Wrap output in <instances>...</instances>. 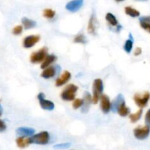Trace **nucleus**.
<instances>
[{"mask_svg": "<svg viewBox=\"0 0 150 150\" xmlns=\"http://www.w3.org/2000/svg\"><path fill=\"white\" fill-rule=\"evenodd\" d=\"M93 96H92V103L94 104H96L100 100V98L102 95L103 90H104V86H103V81L101 79H96L94 80L92 86Z\"/></svg>", "mask_w": 150, "mask_h": 150, "instance_id": "obj_1", "label": "nucleus"}, {"mask_svg": "<svg viewBox=\"0 0 150 150\" xmlns=\"http://www.w3.org/2000/svg\"><path fill=\"white\" fill-rule=\"evenodd\" d=\"M77 90V86L73 84V83H71V84L67 85L62 91L60 97H61L62 100L65 101H73L75 99Z\"/></svg>", "mask_w": 150, "mask_h": 150, "instance_id": "obj_2", "label": "nucleus"}, {"mask_svg": "<svg viewBox=\"0 0 150 150\" xmlns=\"http://www.w3.org/2000/svg\"><path fill=\"white\" fill-rule=\"evenodd\" d=\"M48 55V48L44 47L38 50V51L33 52L30 56V62L33 64H39L45 59L46 56Z\"/></svg>", "mask_w": 150, "mask_h": 150, "instance_id": "obj_3", "label": "nucleus"}, {"mask_svg": "<svg viewBox=\"0 0 150 150\" xmlns=\"http://www.w3.org/2000/svg\"><path fill=\"white\" fill-rule=\"evenodd\" d=\"M133 100L135 101L137 106L140 108H144L148 104L150 100V93L149 92H144V94L136 93L133 97Z\"/></svg>", "mask_w": 150, "mask_h": 150, "instance_id": "obj_4", "label": "nucleus"}, {"mask_svg": "<svg viewBox=\"0 0 150 150\" xmlns=\"http://www.w3.org/2000/svg\"><path fill=\"white\" fill-rule=\"evenodd\" d=\"M49 134L46 131L41 132V133L34 135L32 137H30L32 144H35L40 145L47 144L49 143Z\"/></svg>", "mask_w": 150, "mask_h": 150, "instance_id": "obj_5", "label": "nucleus"}, {"mask_svg": "<svg viewBox=\"0 0 150 150\" xmlns=\"http://www.w3.org/2000/svg\"><path fill=\"white\" fill-rule=\"evenodd\" d=\"M134 136L138 140H144L149 136L150 133V127L149 126L137 127L133 131Z\"/></svg>", "mask_w": 150, "mask_h": 150, "instance_id": "obj_6", "label": "nucleus"}, {"mask_svg": "<svg viewBox=\"0 0 150 150\" xmlns=\"http://www.w3.org/2000/svg\"><path fill=\"white\" fill-rule=\"evenodd\" d=\"M38 99L39 100L40 105L41 108L47 111H51L54 108V103L49 100L45 99V95L43 92H40L38 95Z\"/></svg>", "mask_w": 150, "mask_h": 150, "instance_id": "obj_7", "label": "nucleus"}, {"mask_svg": "<svg viewBox=\"0 0 150 150\" xmlns=\"http://www.w3.org/2000/svg\"><path fill=\"white\" fill-rule=\"evenodd\" d=\"M60 70V66H55V67H46V68L44 69L43 72L41 73V76L45 79H51V78L54 77L57 73H59Z\"/></svg>", "mask_w": 150, "mask_h": 150, "instance_id": "obj_8", "label": "nucleus"}, {"mask_svg": "<svg viewBox=\"0 0 150 150\" xmlns=\"http://www.w3.org/2000/svg\"><path fill=\"white\" fill-rule=\"evenodd\" d=\"M100 107L104 114H108L111 111V103L107 95H102L100 98Z\"/></svg>", "mask_w": 150, "mask_h": 150, "instance_id": "obj_9", "label": "nucleus"}, {"mask_svg": "<svg viewBox=\"0 0 150 150\" xmlns=\"http://www.w3.org/2000/svg\"><path fill=\"white\" fill-rule=\"evenodd\" d=\"M40 39H41V38H40L39 35H29V36H26L23 40L24 48H32L35 44L39 42Z\"/></svg>", "mask_w": 150, "mask_h": 150, "instance_id": "obj_10", "label": "nucleus"}, {"mask_svg": "<svg viewBox=\"0 0 150 150\" xmlns=\"http://www.w3.org/2000/svg\"><path fill=\"white\" fill-rule=\"evenodd\" d=\"M83 2V0H71L66 4V8L69 11L74 13L78 11L82 7Z\"/></svg>", "mask_w": 150, "mask_h": 150, "instance_id": "obj_11", "label": "nucleus"}, {"mask_svg": "<svg viewBox=\"0 0 150 150\" xmlns=\"http://www.w3.org/2000/svg\"><path fill=\"white\" fill-rule=\"evenodd\" d=\"M83 105L81 107V111L83 114L88 112L89 111V108L91 107V103H92V96L89 92H85L83 96Z\"/></svg>", "mask_w": 150, "mask_h": 150, "instance_id": "obj_12", "label": "nucleus"}, {"mask_svg": "<svg viewBox=\"0 0 150 150\" xmlns=\"http://www.w3.org/2000/svg\"><path fill=\"white\" fill-rule=\"evenodd\" d=\"M71 75L69 71H65L58 79H56L55 85L57 86H62L66 84L68 81L71 79Z\"/></svg>", "mask_w": 150, "mask_h": 150, "instance_id": "obj_13", "label": "nucleus"}, {"mask_svg": "<svg viewBox=\"0 0 150 150\" xmlns=\"http://www.w3.org/2000/svg\"><path fill=\"white\" fill-rule=\"evenodd\" d=\"M16 133L20 136H24V137H28V136H32L35 133V130L31 127H19L16 130Z\"/></svg>", "mask_w": 150, "mask_h": 150, "instance_id": "obj_14", "label": "nucleus"}, {"mask_svg": "<svg viewBox=\"0 0 150 150\" xmlns=\"http://www.w3.org/2000/svg\"><path fill=\"white\" fill-rule=\"evenodd\" d=\"M96 18L94 15H92L88 25V32L91 35H95L96 32Z\"/></svg>", "mask_w": 150, "mask_h": 150, "instance_id": "obj_15", "label": "nucleus"}, {"mask_svg": "<svg viewBox=\"0 0 150 150\" xmlns=\"http://www.w3.org/2000/svg\"><path fill=\"white\" fill-rule=\"evenodd\" d=\"M139 21L141 28L150 33V16H142L139 18Z\"/></svg>", "mask_w": 150, "mask_h": 150, "instance_id": "obj_16", "label": "nucleus"}, {"mask_svg": "<svg viewBox=\"0 0 150 150\" xmlns=\"http://www.w3.org/2000/svg\"><path fill=\"white\" fill-rule=\"evenodd\" d=\"M56 60H57V57H56L55 55H54V54H50V55H49L48 54V55L46 56V57L45 58V59H44V61L42 62V63H41V69L44 70V69L49 67V66L51 65V64H53Z\"/></svg>", "mask_w": 150, "mask_h": 150, "instance_id": "obj_17", "label": "nucleus"}, {"mask_svg": "<svg viewBox=\"0 0 150 150\" xmlns=\"http://www.w3.org/2000/svg\"><path fill=\"white\" fill-rule=\"evenodd\" d=\"M123 102H124V99L123 95L119 94V95L116 97V99L111 103V111L114 113L117 112L118 108H119V105H120Z\"/></svg>", "mask_w": 150, "mask_h": 150, "instance_id": "obj_18", "label": "nucleus"}, {"mask_svg": "<svg viewBox=\"0 0 150 150\" xmlns=\"http://www.w3.org/2000/svg\"><path fill=\"white\" fill-rule=\"evenodd\" d=\"M16 142L18 146L20 148H25L27 146H29L30 144H32L30 138L24 137V136H20V137H19L16 139Z\"/></svg>", "mask_w": 150, "mask_h": 150, "instance_id": "obj_19", "label": "nucleus"}, {"mask_svg": "<svg viewBox=\"0 0 150 150\" xmlns=\"http://www.w3.org/2000/svg\"><path fill=\"white\" fill-rule=\"evenodd\" d=\"M117 113L121 116V117H124L129 115L130 109H129V108H128V107L126 105V104H125V101L119 105V107L117 109Z\"/></svg>", "mask_w": 150, "mask_h": 150, "instance_id": "obj_20", "label": "nucleus"}, {"mask_svg": "<svg viewBox=\"0 0 150 150\" xmlns=\"http://www.w3.org/2000/svg\"><path fill=\"white\" fill-rule=\"evenodd\" d=\"M22 24H23V26L24 29H30L34 28L35 26H36L37 23L33 20H31V19L27 18L26 17H24L23 18L21 19Z\"/></svg>", "mask_w": 150, "mask_h": 150, "instance_id": "obj_21", "label": "nucleus"}, {"mask_svg": "<svg viewBox=\"0 0 150 150\" xmlns=\"http://www.w3.org/2000/svg\"><path fill=\"white\" fill-rule=\"evenodd\" d=\"M124 11L125 13L127 16H130L132 18H136L140 16V12L138 10H137L136 9L130 7V6H126V7H125Z\"/></svg>", "mask_w": 150, "mask_h": 150, "instance_id": "obj_22", "label": "nucleus"}, {"mask_svg": "<svg viewBox=\"0 0 150 150\" xmlns=\"http://www.w3.org/2000/svg\"><path fill=\"white\" fill-rule=\"evenodd\" d=\"M132 47H133V38H132V35L129 34V38L126 40V42H125L124 45V49L127 54H129L132 51Z\"/></svg>", "mask_w": 150, "mask_h": 150, "instance_id": "obj_23", "label": "nucleus"}, {"mask_svg": "<svg viewBox=\"0 0 150 150\" xmlns=\"http://www.w3.org/2000/svg\"><path fill=\"white\" fill-rule=\"evenodd\" d=\"M105 19L106 21L108 22L109 24L111 25L112 26H116L117 25H119L118 24V20L116 19V16H115L113 13H107V14H106Z\"/></svg>", "mask_w": 150, "mask_h": 150, "instance_id": "obj_24", "label": "nucleus"}, {"mask_svg": "<svg viewBox=\"0 0 150 150\" xmlns=\"http://www.w3.org/2000/svg\"><path fill=\"white\" fill-rule=\"evenodd\" d=\"M143 114V110L142 108H140L137 112H135V114H129V120H130L131 122L132 123H135L137 122L141 118V116Z\"/></svg>", "mask_w": 150, "mask_h": 150, "instance_id": "obj_25", "label": "nucleus"}, {"mask_svg": "<svg viewBox=\"0 0 150 150\" xmlns=\"http://www.w3.org/2000/svg\"><path fill=\"white\" fill-rule=\"evenodd\" d=\"M55 11L53 10L52 9H45L43 12V16L48 19H52L55 16Z\"/></svg>", "mask_w": 150, "mask_h": 150, "instance_id": "obj_26", "label": "nucleus"}, {"mask_svg": "<svg viewBox=\"0 0 150 150\" xmlns=\"http://www.w3.org/2000/svg\"><path fill=\"white\" fill-rule=\"evenodd\" d=\"M87 42L86 38L85 37V35H82V34H79V35H76V37L74 39V42L75 43H81V44H85Z\"/></svg>", "mask_w": 150, "mask_h": 150, "instance_id": "obj_27", "label": "nucleus"}, {"mask_svg": "<svg viewBox=\"0 0 150 150\" xmlns=\"http://www.w3.org/2000/svg\"><path fill=\"white\" fill-rule=\"evenodd\" d=\"M83 105V100L82 99H74L73 100V103H72V107L74 109H78V108H81Z\"/></svg>", "mask_w": 150, "mask_h": 150, "instance_id": "obj_28", "label": "nucleus"}, {"mask_svg": "<svg viewBox=\"0 0 150 150\" xmlns=\"http://www.w3.org/2000/svg\"><path fill=\"white\" fill-rule=\"evenodd\" d=\"M23 26H21V25H18V26H16L13 28L12 32L14 35H20L23 32Z\"/></svg>", "mask_w": 150, "mask_h": 150, "instance_id": "obj_29", "label": "nucleus"}, {"mask_svg": "<svg viewBox=\"0 0 150 150\" xmlns=\"http://www.w3.org/2000/svg\"><path fill=\"white\" fill-rule=\"evenodd\" d=\"M70 146V143H63L54 145V148H55V149H67V148H69Z\"/></svg>", "mask_w": 150, "mask_h": 150, "instance_id": "obj_30", "label": "nucleus"}, {"mask_svg": "<svg viewBox=\"0 0 150 150\" xmlns=\"http://www.w3.org/2000/svg\"><path fill=\"white\" fill-rule=\"evenodd\" d=\"M145 123L146 125L150 127V109H149L145 114Z\"/></svg>", "mask_w": 150, "mask_h": 150, "instance_id": "obj_31", "label": "nucleus"}, {"mask_svg": "<svg viewBox=\"0 0 150 150\" xmlns=\"http://www.w3.org/2000/svg\"><path fill=\"white\" fill-rule=\"evenodd\" d=\"M7 129V125H6L5 122L3 120H0V133L5 131Z\"/></svg>", "mask_w": 150, "mask_h": 150, "instance_id": "obj_32", "label": "nucleus"}, {"mask_svg": "<svg viewBox=\"0 0 150 150\" xmlns=\"http://www.w3.org/2000/svg\"><path fill=\"white\" fill-rule=\"evenodd\" d=\"M141 53H142V49H141V48H140V47H138V48H135V51H134V55H135V57H138V56L141 55Z\"/></svg>", "mask_w": 150, "mask_h": 150, "instance_id": "obj_33", "label": "nucleus"}, {"mask_svg": "<svg viewBox=\"0 0 150 150\" xmlns=\"http://www.w3.org/2000/svg\"><path fill=\"white\" fill-rule=\"evenodd\" d=\"M121 28L122 26H121V25H117V26H116V32H119V31L121 29Z\"/></svg>", "mask_w": 150, "mask_h": 150, "instance_id": "obj_34", "label": "nucleus"}, {"mask_svg": "<svg viewBox=\"0 0 150 150\" xmlns=\"http://www.w3.org/2000/svg\"><path fill=\"white\" fill-rule=\"evenodd\" d=\"M1 114H2V107L0 105V117L1 116Z\"/></svg>", "mask_w": 150, "mask_h": 150, "instance_id": "obj_35", "label": "nucleus"}, {"mask_svg": "<svg viewBox=\"0 0 150 150\" xmlns=\"http://www.w3.org/2000/svg\"><path fill=\"white\" fill-rule=\"evenodd\" d=\"M135 1H146L148 0H135Z\"/></svg>", "mask_w": 150, "mask_h": 150, "instance_id": "obj_36", "label": "nucleus"}, {"mask_svg": "<svg viewBox=\"0 0 150 150\" xmlns=\"http://www.w3.org/2000/svg\"><path fill=\"white\" fill-rule=\"evenodd\" d=\"M115 1H117V2H120V1H124V0H115Z\"/></svg>", "mask_w": 150, "mask_h": 150, "instance_id": "obj_37", "label": "nucleus"}]
</instances>
